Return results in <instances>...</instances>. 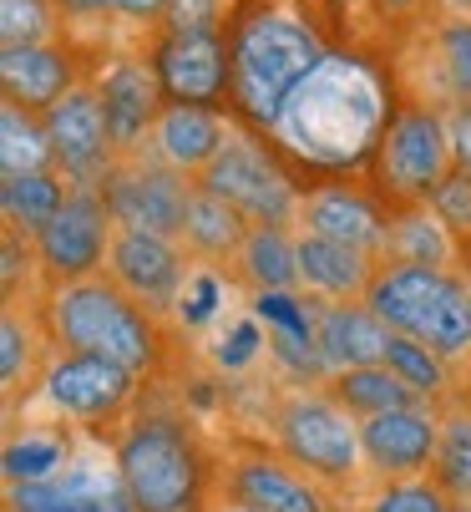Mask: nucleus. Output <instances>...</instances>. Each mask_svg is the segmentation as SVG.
<instances>
[{"instance_id": "nucleus-1", "label": "nucleus", "mask_w": 471, "mask_h": 512, "mask_svg": "<svg viewBox=\"0 0 471 512\" xmlns=\"http://www.w3.org/2000/svg\"><path fill=\"white\" fill-rule=\"evenodd\" d=\"M396 107V77H385L360 51H330L325 66L309 71L299 92L284 102L269 142L284 163L340 178L350 168H370Z\"/></svg>"}, {"instance_id": "nucleus-2", "label": "nucleus", "mask_w": 471, "mask_h": 512, "mask_svg": "<svg viewBox=\"0 0 471 512\" xmlns=\"http://www.w3.org/2000/svg\"><path fill=\"white\" fill-rule=\"evenodd\" d=\"M330 41L304 21L294 0H244L228 16V102L249 127L269 132L309 71H320Z\"/></svg>"}, {"instance_id": "nucleus-3", "label": "nucleus", "mask_w": 471, "mask_h": 512, "mask_svg": "<svg viewBox=\"0 0 471 512\" xmlns=\"http://www.w3.org/2000/svg\"><path fill=\"white\" fill-rule=\"evenodd\" d=\"M46 330L61 350L107 355L137 376L163 365V320L137 305L112 274H87L46 289Z\"/></svg>"}, {"instance_id": "nucleus-4", "label": "nucleus", "mask_w": 471, "mask_h": 512, "mask_svg": "<svg viewBox=\"0 0 471 512\" xmlns=\"http://www.w3.org/2000/svg\"><path fill=\"white\" fill-rule=\"evenodd\" d=\"M112 462L137 512H208V452L188 416L132 411L112 436Z\"/></svg>"}, {"instance_id": "nucleus-5", "label": "nucleus", "mask_w": 471, "mask_h": 512, "mask_svg": "<svg viewBox=\"0 0 471 512\" xmlns=\"http://www.w3.org/2000/svg\"><path fill=\"white\" fill-rule=\"evenodd\" d=\"M365 305L396 330L421 345H431L456 371L471 365V300L461 269H406L380 264Z\"/></svg>"}, {"instance_id": "nucleus-6", "label": "nucleus", "mask_w": 471, "mask_h": 512, "mask_svg": "<svg viewBox=\"0 0 471 512\" xmlns=\"http://www.w3.org/2000/svg\"><path fill=\"white\" fill-rule=\"evenodd\" d=\"M274 442L299 472L325 482L335 492L355 487L365 467L360 421L330 396V386H289L274 401Z\"/></svg>"}, {"instance_id": "nucleus-7", "label": "nucleus", "mask_w": 471, "mask_h": 512, "mask_svg": "<svg viewBox=\"0 0 471 512\" xmlns=\"http://www.w3.org/2000/svg\"><path fill=\"white\" fill-rule=\"evenodd\" d=\"M451 168L456 158H451V137H446V112L401 102L370 158V188L385 198V208H416L436 198Z\"/></svg>"}, {"instance_id": "nucleus-8", "label": "nucleus", "mask_w": 471, "mask_h": 512, "mask_svg": "<svg viewBox=\"0 0 471 512\" xmlns=\"http://www.w3.org/2000/svg\"><path fill=\"white\" fill-rule=\"evenodd\" d=\"M198 188L233 203L254 229H299L304 188L294 183V168L279 158V148L259 132L233 127L228 148L198 173Z\"/></svg>"}, {"instance_id": "nucleus-9", "label": "nucleus", "mask_w": 471, "mask_h": 512, "mask_svg": "<svg viewBox=\"0 0 471 512\" xmlns=\"http://www.w3.org/2000/svg\"><path fill=\"white\" fill-rule=\"evenodd\" d=\"M193 193H198V178L168 168L152 153L117 158L102 183V198L112 208L117 229H142V234H163V239H183V218H188Z\"/></svg>"}, {"instance_id": "nucleus-10", "label": "nucleus", "mask_w": 471, "mask_h": 512, "mask_svg": "<svg viewBox=\"0 0 471 512\" xmlns=\"http://www.w3.org/2000/svg\"><path fill=\"white\" fill-rule=\"evenodd\" d=\"M142 376L127 365L107 360V355H82V350H61L56 360H46L41 376V406L56 421H76V426H102L127 416V406L137 401Z\"/></svg>"}, {"instance_id": "nucleus-11", "label": "nucleus", "mask_w": 471, "mask_h": 512, "mask_svg": "<svg viewBox=\"0 0 471 512\" xmlns=\"http://www.w3.org/2000/svg\"><path fill=\"white\" fill-rule=\"evenodd\" d=\"M112 208L102 198V188H71L61 213L36 234V259L46 284H71L107 269V244H112Z\"/></svg>"}, {"instance_id": "nucleus-12", "label": "nucleus", "mask_w": 471, "mask_h": 512, "mask_svg": "<svg viewBox=\"0 0 471 512\" xmlns=\"http://www.w3.org/2000/svg\"><path fill=\"white\" fill-rule=\"evenodd\" d=\"M41 117H46L56 173L66 178V188H102L117 163V148H112V127H107V107L97 87H71Z\"/></svg>"}, {"instance_id": "nucleus-13", "label": "nucleus", "mask_w": 471, "mask_h": 512, "mask_svg": "<svg viewBox=\"0 0 471 512\" xmlns=\"http://www.w3.org/2000/svg\"><path fill=\"white\" fill-rule=\"evenodd\" d=\"M188 249L178 239L163 234H142V229H112L107 244V269L137 305H147L157 320L178 310L183 295V279H188Z\"/></svg>"}, {"instance_id": "nucleus-14", "label": "nucleus", "mask_w": 471, "mask_h": 512, "mask_svg": "<svg viewBox=\"0 0 471 512\" xmlns=\"http://www.w3.org/2000/svg\"><path fill=\"white\" fill-rule=\"evenodd\" d=\"M436 442H441V406L436 401H411V406L360 421V447H365V467L375 482L426 477L436 462Z\"/></svg>"}, {"instance_id": "nucleus-15", "label": "nucleus", "mask_w": 471, "mask_h": 512, "mask_svg": "<svg viewBox=\"0 0 471 512\" xmlns=\"http://www.w3.org/2000/svg\"><path fill=\"white\" fill-rule=\"evenodd\" d=\"M330 487L299 472L289 457L239 452L223 462V497L239 512H330Z\"/></svg>"}, {"instance_id": "nucleus-16", "label": "nucleus", "mask_w": 471, "mask_h": 512, "mask_svg": "<svg viewBox=\"0 0 471 512\" xmlns=\"http://www.w3.org/2000/svg\"><path fill=\"white\" fill-rule=\"evenodd\" d=\"M385 224H390V208L375 188L340 183V178H325V183L304 188L299 234H320V239H335V244H350V249H365V254L380 259Z\"/></svg>"}, {"instance_id": "nucleus-17", "label": "nucleus", "mask_w": 471, "mask_h": 512, "mask_svg": "<svg viewBox=\"0 0 471 512\" xmlns=\"http://www.w3.org/2000/svg\"><path fill=\"white\" fill-rule=\"evenodd\" d=\"M6 512H137L117 462H82L46 482H6Z\"/></svg>"}, {"instance_id": "nucleus-18", "label": "nucleus", "mask_w": 471, "mask_h": 512, "mask_svg": "<svg viewBox=\"0 0 471 512\" xmlns=\"http://www.w3.org/2000/svg\"><path fill=\"white\" fill-rule=\"evenodd\" d=\"M421 56L426 71L411 82H401V102H421L436 112L466 107L471 102V16H441L421 31Z\"/></svg>"}, {"instance_id": "nucleus-19", "label": "nucleus", "mask_w": 471, "mask_h": 512, "mask_svg": "<svg viewBox=\"0 0 471 512\" xmlns=\"http://www.w3.org/2000/svg\"><path fill=\"white\" fill-rule=\"evenodd\" d=\"M97 97L107 107V127H112L117 158L147 153L152 127H157V117H163V107H168V92H163V82H157V66H147L137 56L112 61L102 71V82H97Z\"/></svg>"}, {"instance_id": "nucleus-20", "label": "nucleus", "mask_w": 471, "mask_h": 512, "mask_svg": "<svg viewBox=\"0 0 471 512\" xmlns=\"http://www.w3.org/2000/svg\"><path fill=\"white\" fill-rule=\"evenodd\" d=\"M157 82H163L168 102H193L213 107L228 92V41L208 31H168L157 41Z\"/></svg>"}, {"instance_id": "nucleus-21", "label": "nucleus", "mask_w": 471, "mask_h": 512, "mask_svg": "<svg viewBox=\"0 0 471 512\" xmlns=\"http://www.w3.org/2000/svg\"><path fill=\"white\" fill-rule=\"evenodd\" d=\"M396 340L365 300H314V345H320L325 371H360V365H385V350Z\"/></svg>"}, {"instance_id": "nucleus-22", "label": "nucleus", "mask_w": 471, "mask_h": 512, "mask_svg": "<svg viewBox=\"0 0 471 512\" xmlns=\"http://www.w3.org/2000/svg\"><path fill=\"white\" fill-rule=\"evenodd\" d=\"M228 137H233V127H228L213 107L168 102L163 117H157V127H152V142H147V148H152V158H163L168 168L198 178V173L228 148Z\"/></svg>"}, {"instance_id": "nucleus-23", "label": "nucleus", "mask_w": 471, "mask_h": 512, "mask_svg": "<svg viewBox=\"0 0 471 512\" xmlns=\"http://www.w3.org/2000/svg\"><path fill=\"white\" fill-rule=\"evenodd\" d=\"M375 274H380L375 254L320 239V234H299V289L309 300H365Z\"/></svg>"}, {"instance_id": "nucleus-24", "label": "nucleus", "mask_w": 471, "mask_h": 512, "mask_svg": "<svg viewBox=\"0 0 471 512\" xmlns=\"http://www.w3.org/2000/svg\"><path fill=\"white\" fill-rule=\"evenodd\" d=\"M380 264L406 269H461V239L446 229V218L431 203L390 208V224L380 239Z\"/></svg>"}, {"instance_id": "nucleus-25", "label": "nucleus", "mask_w": 471, "mask_h": 512, "mask_svg": "<svg viewBox=\"0 0 471 512\" xmlns=\"http://www.w3.org/2000/svg\"><path fill=\"white\" fill-rule=\"evenodd\" d=\"M0 82H6V102H21L31 112H51L71 87L76 66L61 46H11L0 51Z\"/></svg>"}, {"instance_id": "nucleus-26", "label": "nucleus", "mask_w": 471, "mask_h": 512, "mask_svg": "<svg viewBox=\"0 0 471 512\" xmlns=\"http://www.w3.org/2000/svg\"><path fill=\"white\" fill-rule=\"evenodd\" d=\"M249 218L233 208V203H223L218 193H208V188H198L193 193V203H188V218H183V249H188V259H203V264H233V254L244 249V239H249Z\"/></svg>"}, {"instance_id": "nucleus-27", "label": "nucleus", "mask_w": 471, "mask_h": 512, "mask_svg": "<svg viewBox=\"0 0 471 512\" xmlns=\"http://www.w3.org/2000/svg\"><path fill=\"white\" fill-rule=\"evenodd\" d=\"M228 274L239 279L249 295L299 289V234L294 229H249V239L233 254Z\"/></svg>"}, {"instance_id": "nucleus-28", "label": "nucleus", "mask_w": 471, "mask_h": 512, "mask_svg": "<svg viewBox=\"0 0 471 512\" xmlns=\"http://www.w3.org/2000/svg\"><path fill=\"white\" fill-rule=\"evenodd\" d=\"M41 320L21 310V300H6L0 315V386H6V411H16L21 391L31 396V386H41L46 365H41Z\"/></svg>"}, {"instance_id": "nucleus-29", "label": "nucleus", "mask_w": 471, "mask_h": 512, "mask_svg": "<svg viewBox=\"0 0 471 512\" xmlns=\"http://www.w3.org/2000/svg\"><path fill=\"white\" fill-rule=\"evenodd\" d=\"M66 193L71 188H66V178L56 168H46V173H6V178H0V213H6L11 229L36 239L61 213Z\"/></svg>"}, {"instance_id": "nucleus-30", "label": "nucleus", "mask_w": 471, "mask_h": 512, "mask_svg": "<svg viewBox=\"0 0 471 512\" xmlns=\"http://www.w3.org/2000/svg\"><path fill=\"white\" fill-rule=\"evenodd\" d=\"M76 457H71V431L66 426H26V431H11L6 436V482H46L56 472H66Z\"/></svg>"}, {"instance_id": "nucleus-31", "label": "nucleus", "mask_w": 471, "mask_h": 512, "mask_svg": "<svg viewBox=\"0 0 471 512\" xmlns=\"http://www.w3.org/2000/svg\"><path fill=\"white\" fill-rule=\"evenodd\" d=\"M325 386H330V396H335L355 421H370V416H380V411H396V406L421 401L396 371H390V365H360V371H340V376H330Z\"/></svg>"}, {"instance_id": "nucleus-32", "label": "nucleus", "mask_w": 471, "mask_h": 512, "mask_svg": "<svg viewBox=\"0 0 471 512\" xmlns=\"http://www.w3.org/2000/svg\"><path fill=\"white\" fill-rule=\"evenodd\" d=\"M46 168H56L46 117L21 102H6L0 107V173H46Z\"/></svg>"}, {"instance_id": "nucleus-33", "label": "nucleus", "mask_w": 471, "mask_h": 512, "mask_svg": "<svg viewBox=\"0 0 471 512\" xmlns=\"http://www.w3.org/2000/svg\"><path fill=\"white\" fill-rule=\"evenodd\" d=\"M385 365H390V371H396V376L421 396V401L446 406V401H456V391H461L456 365H451V360H441L431 345H421V340H411V335H396V340H390Z\"/></svg>"}, {"instance_id": "nucleus-34", "label": "nucleus", "mask_w": 471, "mask_h": 512, "mask_svg": "<svg viewBox=\"0 0 471 512\" xmlns=\"http://www.w3.org/2000/svg\"><path fill=\"white\" fill-rule=\"evenodd\" d=\"M431 477L456 497V507H471V406L461 401L441 406V442H436Z\"/></svg>"}, {"instance_id": "nucleus-35", "label": "nucleus", "mask_w": 471, "mask_h": 512, "mask_svg": "<svg viewBox=\"0 0 471 512\" xmlns=\"http://www.w3.org/2000/svg\"><path fill=\"white\" fill-rule=\"evenodd\" d=\"M223 300H228V279H223V269L218 264H203V259H193L188 264V279H183V295H178V325H188V330H203V325H213V320H223Z\"/></svg>"}, {"instance_id": "nucleus-36", "label": "nucleus", "mask_w": 471, "mask_h": 512, "mask_svg": "<svg viewBox=\"0 0 471 512\" xmlns=\"http://www.w3.org/2000/svg\"><path fill=\"white\" fill-rule=\"evenodd\" d=\"M360 512H461L456 497L426 472V477H406V482H380Z\"/></svg>"}, {"instance_id": "nucleus-37", "label": "nucleus", "mask_w": 471, "mask_h": 512, "mask_svg": "<svg viewBox=\"0 0 471 512\" xmlns=\"http://www.w3.org/2000/svg\"><path fill=\"white\" fill-rule=\"evenodd\" d=\"M269 355V335H264V325H259V315L249 310V315H239L233 325H223L218 330V340H213V360H218V371H228V376H244V371H254V365Z\"/></svg>"}, {"instance_id": "nucleus-38", "label": "nucleus", "mask_w": 471, "mask_h": 512, "mask_svg": "<svg viewBox=\"0 0 471 512\" xmlns=\"http://www.w3.org/2000/svg\"><path fill=\"white\" fill-rule=\"evenodd\" d=\"M56 31V0H0V51L46 46Z\"/></svg>"}, {"instance_id": "nucleus-39", "label": "nucleus", "mask_w": 471, "mask_h": 512, "mask_svg": "<svg viewBox=\"0 0 471 512\" xmlns=\"http://www.w3.org/2000/svg\"><path fill=\"white\" fill-rule=\"evenodd\" d=\"M0 289H6V300H21V279H31V269H41L36 259V239L21 234V229H0Z\"/></svg>"}, {"instance_id": "nucleus-40", "label": "nucleus", "mask_w": 471, "mask_h": 512, "mask_svg": "<svg viewBox=\"0 0 471 512\" xmlns=\"http://www.w3.org/2000/svg\"><path fill=\"white\" fill-rule=\"evenodd\" d=\"M431 208L446 218V229H451L456 239H471V173H466V168H451V178L436 188Z\"/></svg>"}, {"instance_id": "nucleus-41", "label": "nucleus", "mask_w": 471, "mask_h": 512, "mask_svg": "<svg viewBox=\"0 0 471 512\" xmlns=\"http://www.w3.org/2000/svg\"><path fill=\"white\" fill-rule=\"evenodd\" d=\"M163 21H168V31H208V36H218L223 31V0H173Z\"/></svg>"}, {"instance_id": "nucleus-42", "label": "nucleus", "mask_w": 471, "mask_h": 512, "mask_svg": "<svg viewBox=\"0 0 471 512\" xmlns=\"http://www.w3.org/2000/svg\"><path fill=\"white\" fill-rule=\"evenodd\" d=\"M446 137H451V158H456V168L471 173V102L446 112Z\"/></svg>"}, {"instance_id": "nucleus-43", "label": "nucleus", "mask_w": 471, "mask_h": 512, "mask_svg": "<svg viewBox=\"0 0 471 512\" xmlns=\"http://www.w3.org/2000/svg\"><path fill=\"white\" fill-rule=\"evenodd\" d=\"M173 0H117V16L127 21H163Z\"/></svg>"}, {"instance_id": "nucleus-44", "label": "nucleus", "mask_w": 471, "mask_h": 512, "mask_svg": "<svg viewBox=\"0 0 471 512\" xmlns=\"http://www.w3.org/2000/svg\"><path fill=\"white\" fill-rule=\"evenodd\" d=\"M56 11H71V16H117V0H56Z\"/></svg>"}, {"instance_id": "nucleus-45", "label": "nucleus", "mask_w": 471, "mask_h": 512, "mask_svg": "<svg viewBox=\"0 0 471 512\" xmlns=\"http://www.w3.org/2000/svg\"><path fill=\"white\" fill-rule=\"evenodd\" d=\"M375 6H380L385 21H411V16L426 6V0H375Z\"/></svg>"}, {"instance_id": "nucleus-46", "label": "nucleus", "mask_w": 471, "mask_h": 512, "mask_svg": "<svg viewBox=\"0 0 471 512\" xmlns=\"http://www.w3.org/2000/svg\"><path fill=\"white\" fill-rule=\"evenodd\" d=\"M446 16H471V0H436Z\"/></svg>"}, {"instance_id": "nucleus-47", "label": "nucleus", "mask_w": 471, "mask_h": 512, "mask_svg": "<svg viewBox=\"0 0 471 512\" xmlns=\"http://www.w3.org/2000/svg\"><path fill=\"white\" fill-rule=\"evenodd\" d=\"M456 401H461V406H471V376L461 381V391H456Z\"/></svg>"}, {"instance_id": "nucleus-48", "label": "nucleus", "mask_w": 471, "mask_h": 512, "mask_svg": "<svg viewBox=\"0 0 471 512\" xmlns=\"http://www.w3.org/2000/svg\"><path fill=\"white\" fill-rule=\"evenodd\" d=\"M461 274H466V300H471V269H461Z\"/></svg>"}, {"instance_id": "nucleus-49", "label": "nucleus", "mask_w": 471, "mask_h": 512, "mask_svg": "<svg viewBox=\"0 0 471 512\" xmlns=\"http://www.w3.org/2000/svg\"><path fill=\"white\" fill-rule=\"evenodd\" d=\"M330 6H355V0H330Z\"/></svg>"}]
</instances>
